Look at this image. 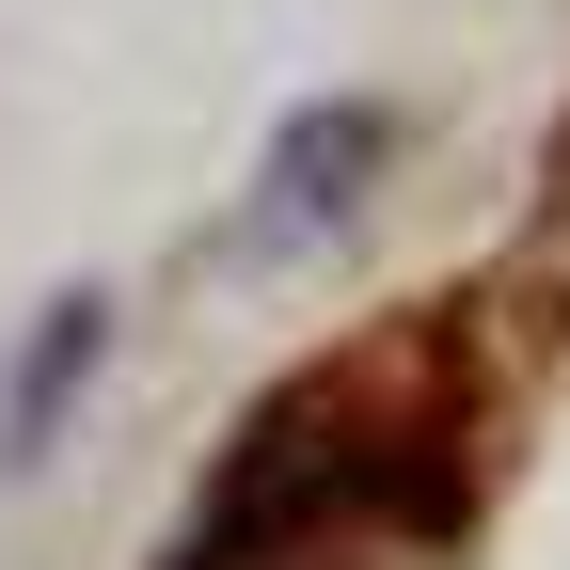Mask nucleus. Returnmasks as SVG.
<instances>
[{
    "label": "nucleus",
    "mask_w": 570,
    "mask_h": 570,
    "mask_svg": "<svg viewBox=\"0 0 570 570\" xmlns=\"http://www.w3.org/2000/svg\"><path fill=\"white\" fill-rule=\"evenodd\" d=\"M96 348H111V302H48V333H32L17 396H0V460H48V412L96 381Z\"/></svg>",
    "instance_id": "nucleus-1"
}]
</instances>
